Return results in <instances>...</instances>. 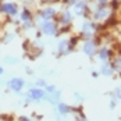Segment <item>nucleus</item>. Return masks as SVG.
Listing matches in <instances>:
<instances>
[{
    "label": "nucleus",
    "instance_id": "21",
    "mask_svg": "<svg viewBox=\"0 0 121 121\" xmlns=\"http://www.w3.org/2000/svg\"><path fill=\"white\" fill-rule=\"evenodd\" d=\"M77 121H89V120H88V117H86L85 114H82V113H81V114L77 117Z\"/></svg>",
    "mask_w": 121,
    "mask_h": 121
},
{
    "label": "nucleus",
    "instance_id": "11",
    "mask_svg": "<svg viewBox=\"0 0 121 121\" xmlns=\"http://www.w3.org/2000/svg\"><path fill=\"white\" fill-rule=\"evenodd\" d=\"M56 107H57L56 110L59 111V114H60V116H67V114H70V113H71V106H68V104H67V103H64V102H60Z\"/></svg>",
    "mask_w": 121,
    "mask_h": 121
},
{
    "label": "nucleus",
    "instance_id": "10",
    "mask_svg": "<svg viewBox=\"0 0 121 121\" xmlns=\"http://www.w3.org/2000/svg\"><path fill=\"white\" fill-rule=\"evenodd\" d=\"M54 15H56V10H54V9H52V7L43 9V10L40 11V17H42L45 21H50Z\"/></svg>",
    "mask_w": 121,
    "mask_h": 121
},
{
    "label": "nucleus",
    "instance_id": "5",
    "mask_svg": "<svg viewBox=\"0 0 121 121\" xmlns=\"http://www.w3.org/2000/svg\"><path fill=\"white\" fill-rule=\"evenodd\" d=\"M24 85H25V81L22 78H11V79L9 81L7 86H9V89H11L13 92H17V93H18V92L22 91Z\"/></svg>",
    "mask_w": 121,
    "mask_h": 121
},
{
    "label": "nucleus",
    "instance_id": "12",
    "mask_svg": "<svg viewBox=\"0 0 121 121\" xmlns=\"http://www.w3.org/2000/svg\"><path fill=\"white\" fill-rule=\"evenodd\" d=\"M110 64H111V67L114 68V71L116 73H121V54H116L114 57H113V60L110 61Z\"/></svg>",
    "mask_w": 121,
    "mask_h": 121
},
{
    "label": "nucleus",
    "instance_id": "24",
    "mask_svg": "<svg viewBox=\"0 0 121 121\" xmlns=\"http://www.w3.org/2000/svg\"><path fill=\"white\" fill-rule=\"evenodd\" d=\"M1 74H3V67L0 65V75H1Z\"/></svg>",
    "mask_w": 121,
    "mask_h": 121
},
{
    "label": "nucleus",
    "instance_id": "3",
    "mask_svg": "<svg viewBox=\"0 0 121 121\" xmlns=\"http://www.w3.org/2000/svg\"><path fill=\"white\" fill-rule=\"evenodd\" d=\"M113 57H114V54H113L111 48L106 46V45H103V46L99 48V50H97V59L102 63H110V61L113 60Z\"/></svg>",
    "mask_w": 121,
    "mask_h": 121
},
{
    "label": "nucleus",
    "instance_id": "1",
    "mask_svg": "<svg viewBox=\"0 0 121 121\" xmlns=\"http://www.w3.org/2000/svg\"><path fill=\"white\" fill-rule=\"evenodd\" d=\"M113 11L114 10L110 7L109 4H106V6H97L96 9L92 11L93 21L95 22H104V21H107L110 17H111Z\"/></svg>",
    "mask_w": 121,
    "mask_h": 121
},
{
    "label": "nucleus",
    "instance_id": "20",
    "mask_svg": "<svg viewBox=\"0 0 121 121\" xmlns=\"http://www.w3.org/2000/svg\"><path fill=\"white\" fill-rule=\"evenodd\" d=\"M111 0H96L97 6H106V4H109Z\"/></svg>",
    "mask_w": 121,
    "mask_h": 121
},
{
    "label": "nucleus",
    "instance_id": "15",
    "mask_svg": "<svg viewBox=\"0 0 121 121\" xmlns=\"http://www.w3.org/2000/svg\"><path fill=\"white\" fill-rule=\"evenodd\" d=\"M32 18V14H31V11H28V10H24L22 11V14H21V20L24 21V22H29V20Z\"/></svg>",
    "mask_w": 121,
    "mask_h": 121
},
{
    "label": "nucleus",
    "instance_id": "19",
    "mask_svg": "<svg viewBox=\"0 0 121 121\" xmlns=\"http://www.w3.org/2000/svg\"><path fill=\"white\" fill-rule=\"evenodd\" d=\"M57 91V88L54 86V85H48L46 88H45V92L46 93H53V92H56Z\"/></svg>",
    "mask_w": 121,
    "mask_h": 121
},
{
    "label": "nucleus",
    "instance_id": "2",
    "mask_svg": "<svg viewBox=\"0 0 121 121\" xmlns=\"http://www.w3.org/2000/svg\"><path fill=\"white\" fill-rule=\"evenodd\" d=\"M99 42L95 39H89V40H85V43L82 45V50L86 56L89 57H93L95 54H97V50H99Z\"/></svg>",
    "mask_w": 121,
    "mask_h": 121
},
{
    "label": "nucleus",
    "instance_id": "4",
    "mask_svg": "<svg viewBox=\"0 0 121 121\" xmlns=\"http://www.w3.org/2000/svg\"><path fill=\"white\" fill-rule=\"evenodd\" d=\"M46 92L42 88H31L28 91V100L29 102H40L42 99H45Z\"/></svg>",
    "mask_w": 121,
    "mask_h": 121
},
{
    "label": "nucleus",
    "instance_id": "14",
    "mask_svg": "<svg viewBox=\"0 0 121 121\" xmlns=\"http://www.w3.org/2000/svg\"><path fill=\"white\" fill-rule=\"evenodd\" d=\"M57 50H59L60 54L67 53L70 50V40H61L60 43H59V46H57Z\"/></svg>",
    "mask_w": 121,
    "mask_h": 121
},
{
    "label": "nucleus",
    "instance_id": "13",
    "mask_svg": "<svg viewBox=\"0 0 121 121\" xmlns=\"http://www.w3.org/2000/svg\"><path fill=\"white\" fill-rule=\"evenodd\" d=\"M71 21H73V14H71V11H68V10L63 11V14H61V20H60L61 24L68 25V24H71Z\"/></svg>",
    "mask_w": 121,
    "mask_h": 121
},
{
    "label": "nucleus",
    "instance_id": "8",
    "mask_svg": "<svg viewBox=\"0 0 121 121\" xmlns=\"http://www.w3.org/2000/svg\"><path fill=\"white\" fill-rule=\"evenodd\" d=\"M0 11L6 13V14H10V15H15L17 14V6L14 3H3L0 6Z\"/></svg>",
    "mask_w": 121,
    "mask_h": 121
},
{
    "label": "nucleus",
    "instance_id": "6",
    "mask_svg": "<svg viewBox=\"0 0 121 121\" xmlns=\"http://www.w3.org/2000/svg\"><path fill=\"white\" fill-rule=\"evenodd\" d=\"M74 10L78 15H88V11H89V7H88V3L85 0H79L74 4Z\"/></svg>",
    "mask_w": 121,
    "mask_h": 121
},
{
    "label": "nucleus",
    "instance_id": "17",
    "mask_svg": "<svg viewBox=\"0 0 121 121\" xmlns=\"http://www.w3.org/2000/svg\"><path fill=\"white\" fill-rule=\"evenodd\" d=\"M111 96L116 97L117 100H120V102H121V86H117V88L111 92Z\"/></svg>",
    "mask_w": 121,
    "mask_h": 121
},
{
    "label": "nucleus",
    "instance_id": "7",
    "mask_svg": "<svg viewBox=\"0 0 121 121\" xmlns=\"http://www.w3.org/2000/svg\"><path fill=\"white\" fill-rule=\"evenodd\" d=\"M40 29L46 35H54L56 31H57V26H56L54 22H52V21H45V22H42V25H40Z\"/></svg>",
    "mask_w": 121,
    "mask_h": 121
},
{
    "label": "nucleus",
    "instance_id": "16",
    "mask_svg": "<svg viewBox=\"0 0 121 121\" xmlns=\"http://www.w3.org/2000/svg\"><path fill=\"white\" fill-rule=\"evenodd\" d=\"M120 103V100H117L116 97H113V96H110V102H109V109L110 110H114L116 107H117V104Z\"/></svg>",
    "mask_w": 121,
    "mask_h": 121
},
{
    "label": "nucleus",
    "instance_id": "22",
    "mask_svg": "<svg viewBox=\"0 0 121 121\" xmlns=\"http://www.w3.org/2000/svg\"><path fill=\"white\" fill-rule=\"evenodd\" d=\"M20 121H32V120L28 118V117H25V116H22V117H20Z\"/></svg>",
    "mask_w": 121,
    "mask_h": 121
},
{
    "label": "nucleus",
    "instance_id": "23",
    "mask_svg": "<svg viewBox=\"0 0 121 121\" xmlns=\"http://www.w3.org/2000/svg\"><path fill=\"white\" fill-rule=\"evenodd\" d=\"M99 75H100V73H97V71H93V73H92V77H93V78H97Z\"/></svg>",
    "mask_w": 121,
    "mask_h": 121
},
{
    "label": "nucleus",
    "instance_id": "9",
    "mask_svg": "<svg viewBox=\"0 0 121 121\" xmlns=\"http://www.w3.org/2000/svg\"><path fill=\"white\" fill-rule=\"evenodd\" d=\"M99 73H100V75H103V77L110 78V77H113V75L116 74V71H114V68L111 67V64H110V63H104V64L100 67Z\"/></svg>",
    "mask_w": 121,
    "mask_h": 121
},
{
    "label": "nucleus",
    "instance_id": "18",
    "mask_svg": "<svg viewBox=\"0 0 121 121\" xmlns=\"http://www.w3.org/2000/svg\"><path fill=\"white\" fill-rule=\"evenodd\" d=\"M74 97H75V102H77V103H79V104H81V103H84V96H82V95H81V93H78V92H75V93H74Z\"/></svg>",
    "mask_w": 121,
    "mask_h": 121
}]
</instances>
